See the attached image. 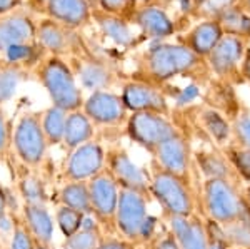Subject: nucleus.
Here are the masks:
<instances>
[{
    "mask_svg": "<svg viewBox=\"0 0 250 249\" xmlns=\"http://www.w3.org/2000/svg\"><path fill=\"white\" fill-rule=\"evenodd\" d=\"M224 154L229 159L233 171L237 172L239 179L250 184V149L240 147L237 144H230L224 149Z\"/></svg>",
    "mask_w": 250,
    "mask_h": 249,
    "instance_id": "33",
    "label": "nucleus"
},
{
    "mask_svg": "<svg viewBox=\"0 0 250 249\" xmlns=\"http://www.w3.org/2000/svg\"><path fill=\"white\" fill-rule=\"evenodd\" d=\"M202 204L207 219L220 226L250 223V204L240 184L229 179H205L202 184Z\"/></svg>",
    "mask_w": 250,
    "mask_h": 249,
    "instance_id": "2",
    "label": "nucleus"
},
{
    "mask_svg": "<svg viewBox=\"0 0 250 249\" xmlns=\"http://www.w3.org/2000/svg\"><path fill=\"white\" fill-rule=\"evenodd\" d=\"M0 249H2V246H0Z\"/></svg>",
    "mask_w": 250,
    "mask_h": 249,
    "instance_id": "51",
    "label": "nucleus"
},
{
    "mask_svg": "<svg viewBox=\"0 0 250 249\" xmlns=\"http://www.w3.org/2000/svg\"><path fill=\"white\" fill-rule=\"evenodd\" d=\"M15 156L23 166H42L47 156L48 144L42 129V112H25L19 119L12 134Z\"/></svg>",
    "mask_w": 250,
    "mask_h": 249,
    "instance_id": "6",
    "label": "nucleus"
},
{
    "mask_svg": "<svg viewBox=\"0 0 250 249\" xmlns=\"http://www.w3.org/2000/svg\"><path fill=\"white\" fill-rule=\"evenodd\" d=\"M35 249H55V248H54V244H40V243H37V244H35Z\"/></svg>",
    "mask_w": 250,
    "mask_h": 249,
    "instance_id": "46",
    "label": "nucleus"
},
{
    "mask_svg": "<svg viewBox=\"0 0 250 249\" xmlns=\"http://www.w3.org/2000/svg\"><path fill=\"white\" fill-rule=\"evenodd\" d=\"M230 126L233 144L250 149V114H239Z\"/></svg>",
    "mask_w": 250,
    "mask_h": 249,
    "instance_id": "37",
    "label": "nucleus"
},
{
    "mask_svg": "<svg viewBox=\"0 0 250 249\" xmlns=\"http://www.w3.org/2000/svg\"><path fill=\"white\" fill-rule=\"evenodd\" d=\"M107 152L97 140L75 147L67 156L63 176L68 182H87L105 169Z\"/></svg>",
    "mask_w": 250,
    "mask_h": 249,
    "instance_id": "9",
    "label": "nucleus"
},
{
    "mask_svg": "<svg viewBox=\"0 0 250 249\" xmlns=\"http://www.w3.org/2000/svg\"><path fill=\"white\" fill-rule=\"evenodd\" d=\"M222 37H224V35H222L220 23L215 22V20H208V22H204V23H200V25H197L195 29L188 34V39L185 45H187L193 54L199 55V57H207Z\"/></svg>",
    "mask_w": 250,
    "mask_h": 249,
    "instance_id": "24",
    "label": "nucleus"
},
{
    "mask_svg": "<svg viewBox=\"0 0 250 249\" xmlns=\"http://www.w3.org/2000/svg\"><path fill=\"white\" fill-rule=\"evenodd\" d=\"M202 64V57L182 44H160L144 55L140 79L152 86H162L180 75L192 74Z\"/></svg>",
    "mask_w": 250,
    "mask_h": 249,
    "instance_id": "1",
    "label": "nucleus"
},
{
    "mask_svg": "<svg viewBox=\"0 0 250 249\" xmlns=\"http://www.w3.org/2000/svg\"><path fill=\"white\" fill-rule=\"evenodd\" d=\"M88 192H90V206L92 216L99 223L100 229L110 232L115 231V214H117V204H119V184L112 178V174L107 169L87 181Z\"/></svg>",
    "mask_w": 250,
    "mask_h": 249,
    "instance_id": "8",
    "label": "nucleus"
},
{
    "mask_svg": "<svg viewBox=\"0 0 250 249\" xmlns=\"http://www.w3.org/2000/svg\"><path fill=\"white\" fill-rule=\"evenodd\" d=\"M200 91L197 86H187L184 87V89L179 91V94L175 95V102L177 106H185V104L192 102V100H195L197 97H199Z\"/></svg>",
    "mask_w": 250,
    "mask_h": 249,
    "instance_id": "41",
    "label": "nucleus"
},
{
    "mask_svg": "<svg viewBox=\"0 0 250 249\" xmlns=\"http://www.w3.org/2000/svg\"><path fill=\"white\" fill-rule=\"evenodd\" d=\"M247 5H249V9H250V0H247Z\"/></svg>",
    "mask_w": 250,
    "mask_h": 249,
    "instance_id": "50",
    "label": "nucleus"
},
{
    "mask_svg": "<svg viewBox=\"0 0 250 249\" xmlns=\"http://www.w3.org/2000/svg\"><path fill=\"white\" fill-rule=\"evenodd\" d=\"M148 178H150V196H154L160 204L165 218L195 214V198L190 181L164 171L155 162H152Z\"/></svg>",
    "mask_w": 250,
    "mask_h": 249,
    "instance_id": "5",
    "label": "nucleus"
},
{
    "mask_svg": "<svg viewBox=\"0 0 250 249\" xmlns=\"http://www.w3.org/2000/svg\"><path fill=\"white\" fill-rule=\"evenodd\" d=\"M125 132L132 142L140 146L152 156L160 144L177 136L180 131L162 114L132 112L125 122Z\"/></svg>",
    "mask_w": 250,
    "mask_h": 249,
    "instance_id": "7",
    "label": "nucleus"
},
{
    "mask_svg": "<svg viewBox=\"0 0 250 249\" xmlns=\"http://www.w3.org/2000/svg\"><path fill=\"white\" fill-rule=\"evenodd\" d=\"M97 2H99L100 10L102 12L122 17L125 12H128L132 9V3H134L135 0H97Z\"/></svg>",
    "mask_w": 250,
    "mask_h": 249,
    "instance_id": "38",
    "label": "nucleus"
},
{
    "mask_svg": "<svg viewBox=\"0 0 250 249\" xmlns=\"http://www.w3.org/2000/svg\"><path fill=\"white\" fill-rule=\"evenodd\" d=\"M94 136H95V126L83 114L82 109L68 112L67 122H65V132H63V142H62L68 151L94 140Z\"/></svg>",
    "mask_w": 250,
    "mask_h": 249,
    "instance_id": "23",
    "label": "nucleus"
},
{
    "mask_svg": "<svg viewBox=\"0 0 250 249\" xmlns=\"http://www.w3.org/2000/svg\"><path fill=\"white\" fill-rule=\"evenodd\" d=\"M134 20L140 30L150 39H165L175 30L168 15L162 10V7L157 5H145L139 9L134 14Z\"/></svg>",
    "mask_w": 250,
    "mask_h": 249,
    "instance_id": "21",
    "label": "nucleus"
},
{
    "mask_svg": "<svg viewBox=\"0 0 250 249\" xmlns=\"http://www.w3.org/2000/svg\"><path fill=\"white\" fill-rule=\"evenodd\" d=\"M180 3H182V5H185V2H188V0H179Z\"/></svg>",
    "mask_w": 250,
    "mask_h": 249,
    "instance_id": "49",
    "label": "nucleus"
},
{
    "mask_svg": "<svg viewBox=\"0 0 250 249\" xmlns=\"http://www.w3.org/2000/svg\"><path fill=\"white\" fill-rule=\"evenodd\" d=\"M83 218H85V214H82L80 211L72 209V207L62 206V204L55 211V224H57L60 232L63 234V238L75 234L82 227Z\"/></svg>",
    "mask_w": 250,
    "mask_h": 249,
    "instance_id": "34",
    "label": "nucleus"
},
{
    "mask_svg": "<svg viewBox=\"0 0 250 249\" xmlns=\"http://www.w3.org/2000/svg\"><path fill=\"white\" fill-rule=\"evenodd\" d=\"M244 194H245V198H247V203L250 204V184L244 189Z\"/></svg>",
    "mask_w": 250,
    "mask_h": 249,
    "instance_id": "47",
    "label": "nucleus"
},
{
    "mask_svg": "<svg viewBox=\"0 0 250 249\" xmlns=\"http://www.w3.org/2000/svg\"><path fill=\"white\" fill-rule=\"evenodd\" d=\"M35 244L37 243L27 224L23 223L22 216L14 214V231L9 241V249H35Z\"/></svg>",
    "mask_w": 250,
    "mask_h": 249,
    "instance_id": "36",
    "label": "nucleus"
},
{
    "mask_svg": "<svg viewBox=\"0 0 250 249\" xmlns=\"http://www.w3.org/2000/svg\"><path fill=\"white\" fill-rule=\"evenodd\" d=\"M45 15L67 29L77 30L90 22L92 9L88 0H48Z\"/></svg>",
    "mask_w": 250,
    "mask_h": 249,
    "instance_id": "17",
    "label": "nucleus"
},
{
    "mask_svg": "<svg viewBox=\"0 0 250 249\" xmlns=\"http://www.w3.org/2000/svg\"><path fill=\"white\" fill-rule=\"evenodd\" d=\"M148 199L150 196L132 189L120 187L119 191L115 231L120 238L132 241L137 246L155 238L157 219L148 212Z\"/></svg>",
    "mask_w": 250,
    "mask_h": 249,
    "instance_id": "4",
    "label": "nucleus"
},
{
    "mask_svg": "<svg viewBox=\"0 0 250 249\" xmlns=\"http://www.w3.org/2000/svg\"><path fill=\"white\" fill-rule=\"evenodd\" d=\"M222 227L232 249H250V223L239 221Z\"/></svg>",
    "mask_w": 250,
    "mask_h": 249,
    "instance_id": "35",
    "label": "nucleus"
},
{
    "mask_svg": "<svg viewBox=\"0 0 250 249\" xmlns=\"http://www.w3.org/2000/svg\"><path fill=\"white\" fill-rule=\"evenodd\" d=\"M105 169L117 181L119 187L132 189L150 196V178L124 149H112L107 152Z\"/></svg>",
    "mask_w": 250,
    "mask_h": 249,
    "instance_id": "12",
    "label": "nucleus"
},
{
    "mask_svg": "<svg viewBox=\"0 0 250 249\" xmlns=\"http://www.w3.org/2000/svg\"><path fill=\"white\" fill-rule=\"evenodd\" d=\"M192 2L195 3V5H202V3H205L207 0H192Z\"/></svg>",
    "mask_w": 250,
    "mask_h": 249,
    "instance_id": "48",
    "label": "nucleus"
},
{
    "mask_svg": "<svg viewBox=\"0 0 250 249\" xmlns=\"http://www.w3.org/2000/svg\"><path fill=\"white\" fill-rule=\"evenodd\" d=\"M37 80L42 84L50 99L52 106L65 112L80 111L83 106V94L77 84L70 64L63 57L47 55L37 64Z\"/></svg>",
    "mask_w": 250,
    "mask_h": 249,
    "instance_id": "3",
    "label": "nucleus"
},
{
    "mask_svg": "<svg viewBox=\"0 0 250 249\" xmlns=\"http://www.w3.org/2000/svg\"><path fill=\"white\" fill-rule=\"evenodd\" d=\"M82 112L92 120L94 126L115 127L127 122L128 111L119 94L110 91H95L83 100Z\"/></svg>",
    "mask_w": 250,
    "mask_h": 249,
    "instance_id": "10",
    "label": "nucleus"
},
{
    "mask_svg": "<svg viewBox=\"0 0 250 249\" xmlns=\"http://www.w3.org/2000/svg\"><path fill=\"white\" fill-rule=\"evenodd\" d=\"M23 77H25V67L7 60L0 64V106L14 97Z\"/></svg>",
    "mask_w": 250,
    "mask_h": 249,
    "instance_id": "30",
    "label": "nucleus"
},
{
    "mask_svg": "<svg viewBox=\"0 0 250 249\" xmlns=\"http://www.w3.org/2000/svg\"><path fill=\"white\" fill-rule=\"evenodd\" d=\"M94 17L97 20V23H99L100 30H102L110 40H114L115 44L124 45V47H128L132 44L130 29H128L127 22H125L122 17L105 14V12H102V10L94 12Z\"/></svg>",
    "mask_w": 250,
    "mask_h": 249,
    "instance_id": "25",
    "label": "nucleus"
},
{
    "mask_svg": "<svg viewBox=\"0 0 250 249\" xmlns=\"http://www.w3.org/2000/svg\"><path fill=\"white\" fill-rule=\"evenodd\" d=\"M48 0H27V7L32 12H39V14H45Z\"/></svg>",
    "mask_w": 250,
    "mask_h": 249,
    "instance_id": "44",
    "label": "nucleus"
},
{
    "mask_svg": "<svg viewBox=\"0 0 250 249\" xmlns=\"http://www.w3.org/2000/svg\"><path fill=\"white\" fill-rule=\"evenodd\" d=\"M152 159L164 171L190 181L193 152L190 142L182 132L160 144L152 154Z\"/></svg>",
    "mask_w": 250,
    "mask_h": 249,
    "instance_id": "11",
    "label": "nucleus"
},
{
    "mask_svg": "<svg viewBox=\"0 0 250 249\" xmlns=\"http://www.w3.org/2000/svg\"><path fill=\"white\" fill-rule=\"evenodd\" d=\"M37 23L29 10H14L0 17V52H7L12 47L35 44Z\"/></svg>",
    "mask_w": 250,
    "mask_h": 249,
    "instance_id": "14",
    "label": "nucleus"
},
{
    "mask_svg": "<svg viewBox=\"0 0 250 249\" xmlns=\"http://www.w3.org/2000/svg\"><path fill=\"white\" fill-rule=\"evenodd\" d=\"M12 144V134L9 129V122H7L5 112L0 109V156H3Z\"/></svg>",
    "mask_w": 250,
    "mask_h": 249,
    "instance_id": "40",
    "label": "nucleus"
},
{
    "mask_svg": "<svg viewBox=\"0 0 250 249\" xmlns=\"http://www.w3.org/2000/svg\"><path fill=\"white\" fill-rule=\"evenodd\" d=\"M102 229H100L99 223L94 219L92 224L85 223V218H83V224L82 227L75 232V234L68 236V238L63 239V249H97L102 241Z\"/></svg>",
    "mask_w": 250,
    "mask_h": 249,
    "instance_id": "29",
    "label": "nucleus"
},
{
    "mask_svg": "<svg viewBox=\"0 0 250 249\" xmlns=\"http://www.w3.org/2000/svg\"><path fill=\"white\" fill-rule=\"evenodd\" d=\"M200 124L204 132H207L208 137L215 140L217 146H225L232 139V126L220 112L213 109H205L200 114Z\"/></svg>",
    "mask_w": 250,
    "mask_h": 249,
    "instance_id": "27",
    "label": "nucleus"
},
{
    "mask_svg": "<svg viewBox=\"0 0 250 249\" xmlns=\"http://www.w3.org/2000/svg\"><path fill=\"white\" fill-rule=\"evenodd\" d=\"M19 194L23 204H47V189L37 176L27 174L19 179Z\"/></svg>",
    "mask_w": 250,
    "mask_h": 249,
    "instance_id": "31",
    "label": "nucleus"
},
{
    "mask_svg": "<svg viewBox=\"0 0 250 249\" xmlns=\"http://www.w3.org/2000/svg\"><path fill=\"white\" fill-rule=\"evenodd\" d=\"M59 199L62 206L72 207L80 211L85 216H92L90 206V192H88L87 182H67L62 186L59 192Z\"/></svg>",
    "mask_w": 250,
    "mask_h": 249,
    "instance_id": "26",
    "label": "nucleus"
},
{
    "mask_svg": "<svg viewBox=\"0 0 250 249\" xmlns=\"http://www.w3.org/2000/svg\"><path fill=\"white\" fill-rule=\"evenodd\" d=\"M193 160H195L199 171L204 174L205 179H229L240 182L237 172L233 171L229 159L225 158L224 152L215 151H200L193 152Z\"/></svg>",
    "mask_w": 250,
    "mask_h": 249,
    "instance_id": "22",
    "label": "nucleus"
},
{
    "mask_svg": "<svg viewBox=\"0 0 250 249\" xmlns=\"http://www.w3.org/2000/svg\"><path fill=\"white\" fill-rule=\"evenodd\" d=\"M244 40L237 35H224L207 55L212 70L220 77H229L239 69L244 59Z\"/></svg>",
    "mask_w": 250,
    "mask_h": 249,
    "instance_id": "16",
    "label": "nucleus"
},
{
    "mask_svg": "<svg viewBox=\"0 0 250 249\" xmlns=\"http://www.w3.org/2000/svg\"><path fill=\"white\" fill-rule=\"evenodd\" d=\"M22 219L34 236L35 243L54 244L55 219L48 211L47 204H23Z\"/></svg>",
    "mask_w": 250,
    "mask_h": 249,
    "instance_id": "19",
    "label": "nucleus"
},
{
    "mask_svg": "<svg viewBox=\"0 0 250 249\" xmlns=\"http://www.w3.org/2000/svg\"><path fill=\"white\" fill-rule=\"evenodd\" d=\"M220 27L229 32V35H250V19L233 7H224L219 17Z\"/></svg>",
    "mask_w": 250,
    "mask_h": 249,
    "instance_id": "32",
    "label": "nucleus"
},
{
    "mask_svg": "<svg viewBox=\"0 0 250 249\" xmlns=\"http://www.w3.org/2000/svg\"><path fill=\"white\" fill-rule=\"evenodd\" d=\"M72 32L74 30L63 27L62 23L45 17L37 23L35 40L40 49L45 50L48 55L63 57L72 49Z\"/></svg>",
    "mask_w": 250,
    "mask_h": 249,
    "instance_id": "18",
    "label": "nucleus"
},
{
    "mask_svg": "<svg viewBox=\"0 0 250 249\" xmlns=\"http://www.w3.org/2000/svg\"><path fill=\"white\" fill-rule=\"evenodd\" d=\"M70 67L80 86L90 92L107 91V87H110L112 80H114V75L107 69V66L97 62V60L74 59V64H70Z\"/></svg>",
    "mask_w": 250,
    "mask_h": 249,
    "instance_id": "20",
    "label": "nucleus"
},
{
    "mask_svg": "<svg viewBox=\"0 0 250 249\" xmlns=\"http://www.w3.org/2000/svg\"><path fill=\"white\" fill-rule=\"evenodd\" d=\"M165 221L180 249H208L205 221L197 212L192 216H167Z\"/></svg>",
    "mask_w": 250,
    "mask_h": 249,
    "instance_id": "15",
    "label": "nucleus"
},
{
    "mask_svg": "<svg viewBox=\"0 0 250 249\" xmlns=\"http://www.w3.org/2000/svg\"><path fill=\"white\" fill-rule=\"evenodd\" d=\"M22 5V0H0V17L17 10Z\"/></svg>",
    "mask_w": 250,
    "mask_h": 249,
    "instance_id": "43",
    "label": "nucleus"
},
{
    "mask_svg": "<svg viewBox=\"0 0 250 249\" xmlns=\"http://www.w3.org/2000/svg\"><path fill=\"white\" fill-rule=\"evenodd\" d=\"M68 112L52 106L42 112V129L45 134L48 146H59L63 142V132H65Z\"/></svg>",
    "mask_w": 250,
    "mask_h": 249,
    "instance_id": "28",
    "label": "nucleus"
},
{
    "mask_svg": "<svg viewBox=\"0 0 250 249\" xmlns=\"http://www.w3.org/2000/svg\"><path fill=\"white\" fill-rule=\"evenodd\" d=\"M120 97L128 112H155V114H168V100L165 94L157 86L132 80L127 82L122 89Z\"/></svg>",
    "mask_w": 250,
    "mask_h": 249,
    "instance_id": "13",
    "label": "nucleus"
},
{
    "mask_svg": "<svg viewBox=\"0 0 250 249\" xmlns=\"http://www.w3.org/2000/svg\"><path fill=\"white\" fill-rule=\"evenodd\" d=\"M7 212H9V196H7V191L0 186V218Z\"/></svg>",
    "mask_w": 250,
    "mask_h": 249,
    "instance_id": "45",
    "label": "nucleus"
},
{
    "mask_svg": "<svg viewBox=\"0 0 250 249\" xmlns=\"http://www.w3.org/2000/svg\"><path fill=\"white\" fill-rule=\"evenodd\" d=\"M97 249H137V244L132 243V241L120 238V236L119 238H115V236H107V238H102Z\"/></svg>",
    "mask_w": 250,
    "mask_h": 249,
    "instance_id": "39",
    "label": "nucleus"
},
{
    "mask_svg": "<svg viewBox=\"0 0 250 249\" xmlns=\"http://www.w3.org/2000/svg\"><path fill=\"white\" fill-rule=\"evenodd\" d=\"M155 249H180L179 243H177L175 236L170 231H165V234L160 236L155 243Z\"/></svg>",
    "mask_w": 250,
    "mask_h": 249,
    "instance_id": "42",
    "label": "nucleus"
}]
</instances>
